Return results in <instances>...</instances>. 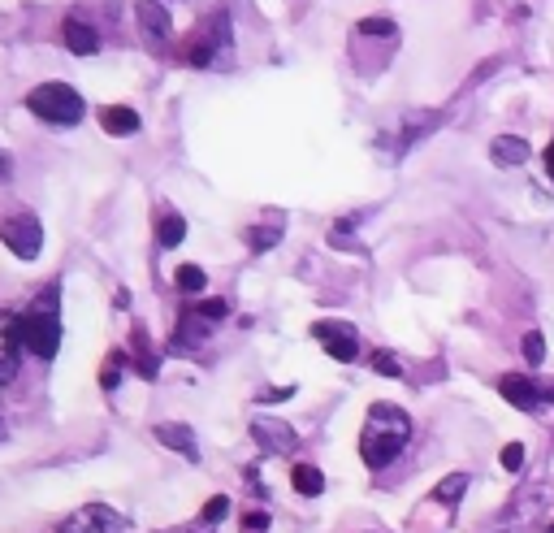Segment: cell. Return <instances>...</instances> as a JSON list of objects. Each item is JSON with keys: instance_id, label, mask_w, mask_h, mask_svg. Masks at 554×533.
I'll list each match as a JSON object with an SVG mask.
<instances>
[{"instance_id": "obj_1", "label": "cell", "mask_w": 554, "mask_h": 533, "mask_svg": "<svg viewBox=\"0 0 554 533\" xmlns=\"http://www.w3.org/2000/svg\"><path fill=\"white\" fill-rule=\"evenodd\" d=\"M412 438V416H407L399 403H373L368 408V421L360 429V455L368 468H386L399 460V451Z\"/></svg>"}, {"instance_id": "obj_2", "label": "cell", "mask_w": 554, "mask_h": 533, "mask_svg": "<svg viewBox=\"0 0 554 533\" xmlns=\"http://www.w3.org/2000/svg\"><path fill=\"white\" fill-rule=\"evenodd\" d=\"M22 347H31L39 360H52L61 351V321H57V291H44L18 317Z\"/></svg>"}, {"instance_id": "obj_3", "label": "cell", "mask_w": 554, "mask_h": 533, "mask_svg": "<svg viewBox=\"0 0 554 533\" xmlns=\"http://www.w3.org/2000/svg\"><path fill=\"white\" fill-rule=\"evenodd\" d=\"M26 109L48 126H78L87 113V104L70 83H39L31 96H26Z\"/></svg>"}, {"instance_id": "obj_4", "label": "cell", "mask_w": 554, "mask_h": 533, "mask_svg": "<svg viewBox=\"0 0 554 533\" xmlns=\"http://www.w3.org/2000/svg\"><path fill=\"white\" fill-rule=\"evenodd\" d=\"M226 48H230V18L213 13V18H204L195 26V35L182 44V61L195 65V70H204V65H213Z\"/></svg>"}, {"instance_id": "obj_5", "label": "cell", "mask_w": 554, "mask_h": 533, "mask_svg": "<svg viewBox=\"0 0 554 533\" xmlns=\"http://www.w3.org/2000/svg\"><path fill=\"white\" fill-rule=\"evenodd\" d=\"M0 239H5V247L13 256L22 260H35L39 247H44V230H39V221L31 213H18V217H5L0 221Z\"/></svg>"}, {"instance_id": "obj_6", "label": "cell", "mask_w": 554, "mask_h": 533, "mask_svg": "<svg viewBox=\"0 0 554 533\" xmlns=\"http://www.w3.org/2000/svg\"><path fill=\"white\" fill-rule=\"evenodd\" d=\"M312 334L321 338V347L342 364H351L360 356V334H355V325H347V321H321V325H312Z\"/></svg>"}, {"instance_id": "obj_7", "label": "cell", "mask_w": 554, "mask_h": 533, "mask_svg": "<svg viewBox=\"0 0 554 533\" xmlns=\"http://www.w3.org/2000/svg\"><path fill=\"white\" fill-rule=\"evenodd\" d=\"M18 356H22L18 312H0V386H9L18 377Z\"/></svg>"}, {"instance_id": "obj_8", "label": "cell", "mask_w": 554, "mask_h": 533, "mask_svg": "<svg viewBox=\"0 0 554 533\" xmlns=\"http://www.w3.org/2000/svg\"><path fill=\"white\" fill-rule=\"evenodd\" d=\"M61 533H122V516L109 512V507H100V503H91L65 520Z\"/></svg>"}, {"instance_id": "obj_9", "label": "cell", "mask_w": 554, "mask_h": 533, "mask_svg": "<svg viewBox=\"0 0 554 533\" xmlns=\"http://www.w3.org/2000/svg\"><path fill=\"white\" fill-rule=\"evenodd\" d=\"M498 390H503V399H507V403H516L520 412H533L537 403H542V399L550 395V390L537 386L529 373H503V377H498Z\"/></svg>"}, {"instance_id": "obj_10", "label": "cell", "mask_w": 554, "mask_h": 533, "mask_svg": "<svg viewBox=\"0 0 554 533\" xmlns=\"http://www.w3.org/2000/svg\"><path fill=\"white\" fill-rule=\"evenodd\" d=\"M252 434H256V442H260V451H269V455L295 451V429L282 425V421H273V416H256V421H252Z\"/></svg>"}, {"instance_id": "obj_11", "label": "cell", "mask_w": 554, "mask_h": 533, "mask_svg": "<svg viewBox=\"0 0 554 533\" xmlns=\"http://www.w3.org/2000/svg\"><path fill=\"white\" fill-rule=\"evenodd\" d=\"M156 442H165L169 451L187 455V460H200V442H195L191 425H178V421H165V425H156Z\"/></svg>"}, {"instance_id": "obj_12", "label": "cell", "mask_w": 554, "mask_h": 533, "mask_svg": "<svg viewBox=\"0 0 554 533\" xmlns=\"http://www.w3.org/2000/svg\"><path fill=\"white\" fill-rule=\"evenodd\" d=\"M61 39H65V48H70V52H78V57H87V52L100 48L96 26H87V22H78V18H70V22L61 26Z\"/></svg>"}, {"instance_id": "obj_13", "label": "cell", "mask_w": 554, "mask_h": 533, "mask_svg": "<svg viewBox=\"0 0 554 533\" xmlns=\"http://www.w3.org/2000/svg\"><path fill=\"white\" fill-rule=\"evenodd\" d=\"M490 156H494V165H524L529 161V143L524 139H516V135H498L494 143H490Z\"/></svg>"}, {"instance_id": "obj_14", "label": "cell", "mask_w": 554, "mask_h": 533, "mask_svg": "<svg viewBox=\"0 0 554 533\" xmlns=\"http://www.w3.org/2000/svg\"><path fill=\"white\" fill-rule=\"evenodd\" d=\"M100 126L109 130V135H135V130H139V113L126 109V104H109V109H100Z\"/></svg>"}, {"instance_id": "obj_15", "label": "cell", "mask_w": 554, "mask_h": 533, "mask_svg": "<svg viewBox=\"0 0 554 533\" xmlns=\"http://www.w3.org/2000/svg\"><path fill=\"white\" fill-rule=\"evenodd\" d=\"M290 486H295L303 499H316V494L325 490V477H321V468H316V464H295V468H290Z\"/></svg>"}, {"instance_id": "obj_16", "label": "cell", "mask_w": 554, "mask_h": 533, "mask_svg": "<svg viewBox=\"0 0 554 533\" xmlns=\"http://www.w3.org/2000/svg\"><path fill=\"white\" fill-rule=\"evenodd\" d=\"M139 22H143V31L156 35V39L169 35V13L156 5V0H143V5H139Z\"/></svg>"}, {"instance_id": "obj_17", "label": "cell", "mask_w": 554, "mask_h": 533, "mask_svg": "<svg viewBox=\"0 0 554 533\" xmlns=\"http://www.w3.org/2000/svg\"><path fill=\"white\" fill-rule=\"evenodd\" d=\"M464 490H468V473H451L433 486V499H438L442 507H455L459 499H464Z\"/></svg>"}, {"instance_id": "obj_18", "label": "cell", "mask_w": 554, "mask_h": 533, "mask_svg": "<svg viewBox=\"0 0 554 533\" xmlns=\"http://www.w3.org/2000/svg\"><path fill=\"white\" fill-rule=\"evenodd\" d=\"M182 239H187V221H182L178 213H165L161 221H156V243L161 247H178Z\"/></svg>"}, {"instance_id": "obj_19", "label": "cell", "mask_w": 554, "mask_h": 533, "mask_svg": "<svg viewBox=\"0 0 554 533\" xmlns=\"http://www.w3.org/2000/svg\"><path fill=\"white\" fill-rule=\"evenodd\" d=\"M191 312L200 321H221V317H230V299H195Z\"/></svg>"}, {"instance_id": "obj_20", "label": "cell", "mask_w": 554, "mask_h": 533, "mask_svg": "<svg viewBox=\"0 0 554 533\" xmlns=\"http://www.w3.org/2000/svg\"><path fill=\"white\" fill-rule=\"evenodd\" d=\"M174 282H178V291H187V295H191V291H204V282H208V278H204V269H200V265H182Z\"/></svg>"}, {"instance_id": "obj_21", "label": "cell", "mask_w": 554, "mask_h": 533, "mask_svg": "<svg viewBox=\"0 0 554 533\" xmlns=\"http://www.w3.org/2000/svg\"><path fill=\"white\" fill-rule=\"evenodd\" d=\"M524 360H529L533 369H537V364L546 360V338L537 334V330H529V334H524Z\"/></svg>"}, {"instance_id": "obj_22", "label": "cell", "mask_w": 554, "mask_h": 533, "mask_svg": "<svg viewBox=\"0 0 554 533\" xmlns=\"http://www.w3.org/2000/svg\"><path fill=\"white\" fill-rule=\"evenodd\" d=\"M226 512H230V499H226V494H217V499H208V503H204L200 525H217V520L226 516Z\"/></svg>"}, {"instance_id": "obj_23", "label": "cell", "mask_w": 554, "mask_h": 533, "mask_svg": "<svg viewBox=\"0 0 554 533\" xmlns=\"http://www.w3.org/2000/svg\"><path fill=\"white\" fill-rule=\"evenodd\" d=\"M373 369H377L381 377H399L403 364H399V356H394V351H373Z\"/></svg>"}, {"instance_id": "obj_24", "label": "cell", "mask_w": 554, "mask_h": 533, "mask_svg": "<svg viewBox=\"0 0 554 533\" xmlns=\"http://www.w3.org/2000/svg\"><path fill=\"white\" fill-rule=\"evenodd\" d=\"M503 468H507V473H520V468H524V447H520V442H507V447H503Z\"/></svg>"}, {"instance_id": "obj_25", "label": "cell", "mask_w": 554, "mask_h": 533, "mask_svg": "<svg viewBox=\"0 0 554 533\" xmlns=\"http://www.w3.org/2000/svg\"><path fill=\"white\" fill-rule=\"evenodd\" d=\"M277 239H282V230H265V234H260V226H256L252 234H247V243H252L256 252H269V247H273Z\"/></svg>"}, {"instance_id": "obj_26", "label": "cell", "mask_w": 554, "mask_h": 533, "mask_svg": "<svg viewBox=\"0 0 554 533\" xmlns=\"http://www.w3.org/2000/svg\"><path fill=\"white\" fill-rule=\"evenodd\" d=\"M360 31H364V35H394V22H390V18H364Z\"/></svg>"}, {"instance_id": "obj_27", "label": "cell", "mask_w": 554, "mask_h": 533, "mask_svg": "<svg viewBox=\"0 0 554 533\" xmlns=\"http://www.w3.org/2000/svg\"><path fill=\"white\" fill-rule=\"evenodd\" d=\"M243 533H269V512H247L243 516Z\"/></svg>"}, {"instance_id": "obj_28", "label": "cell", "mask_w": 554, "mask_h": 533, "mask_svg": "<svg viewBox=\"0 0 554 533\" xmlns=\"http://www.w3.org/2000/svg\"><path fill=\"white\" fill-rule=\"evenodd\" d=\"M9 178H13V165H9V156L0 152V182H9Z\"/></svg>"}, {"instance_id": "obj_29", "label": "cell", "mask_w": 554, "mask_h": 533, "mask_svg": "<svg viewBox=\"0 0 554 533\" xmlns=\"http://www.w3.org/2000/svg\"><path fill=\"white\" fill-rule=\"evenodd\" d=\"M546 169H550V182H554V143L546 148Z\"/></svg>"}, {"instance_id": "obj_30", "label": "cell", "mask_w": 554, "mask_h": 533, "mask_svg": "<svg viewBox=\"0 0 554 533\" xmlns=\"http://www.w3.org/2000/svg\"><path fill=\"white\" fill-rule=\"evenodd\" d=\"M546 533H554V525H550V529H546Z\"/></svg>"}]
</instances>
